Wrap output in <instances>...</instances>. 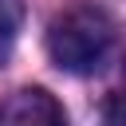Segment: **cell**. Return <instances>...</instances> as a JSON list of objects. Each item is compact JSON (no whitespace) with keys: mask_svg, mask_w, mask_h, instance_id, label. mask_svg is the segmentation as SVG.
<instances>
[{"mask_svg":"<svg viewBox=\"0 0 126 126\" xmlns=\"http://www.w3.org/2000/svg\"><path fill=\"white\" fill-rule=\"evenodd\" d=\"M106 126H126V91L110 94V102H106Z\"/></svg>","mask_w":126,"mask_h":126,"instance_id":"cell-4","label":"cell"},{"mask_svg":"<svg viewBox=\"0 0 126 126\" xmlns=\"http://www.w3.org/2000/svg\"><path fill=\"white\" fill-rule=\"evenodd\" d=\"M114 39H118L114 20H110L102 8H94V4H75V8H67L63 16H55L51 28H47V51H51V59H55L63 71H71V75H91V71H98V67L110 59Z\"/></svg>","mask_w":126,"mask_h":126,"instance_id":"cell-1","label":"cell"},{"mask_svg":"<svg viewBox=\"0 0 126 126\" xmlns=\"http://www.w3.org/2000/svg\"><path fill=\"white\" fill-rule=\"evenodd\" d=\"M0 126H67V114L47 91L24 87L0 102Z\"/></svg>","mask_w":126,"mask_h":126,"instance_id":"cell-2","label":"cell"},{"mask_svg":"<svg viewBox=\"0 0 126 126\" xmlns=\"http://www.w3.org/2000/svg\"><path fill=\"white\" fill-rule=\"evenodd\" d=\"M16 24H20V0H0V63H4L8 51H12Z\"/></svg>","mask_w":126,"mask_h":126,"instance_id":"cell-3","label":"cell"}]
</instances>
